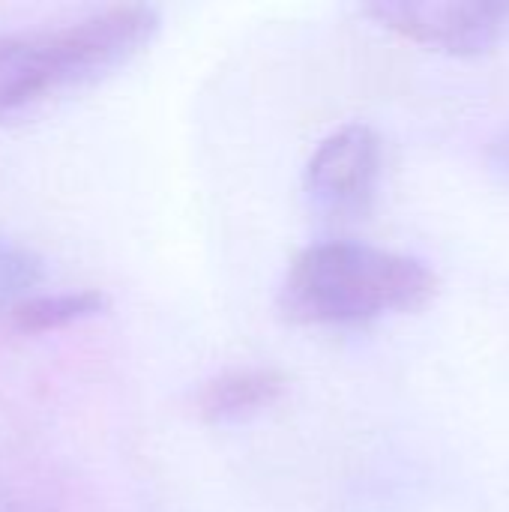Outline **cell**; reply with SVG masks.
I'll return each mask as SVG.
<instances>
[{
    "instance_id": "cell-7",
    "label": "cell",
    "mask_w": 509,
    "mask_h": 512,
    "mask_svg": "<svg viewBox=\"0 0 509 512\" xmlns=\"http://www.w3.org/2000/svg\"><path fill=\"white\" fill-rule=\"evenodd\" d=\"M45 279V261L30 246L0 237V312L33 297Z\"/></svg>"
},
{
    "instance_id": "cell-1",
    "label": "cell",
    "mask_w": 509,
    "mask_h": 512,
    "mask_svg": "<svg viewBox=\"0 0 509 512\" xmlns=\"http://www.w3.org/2000/svg\"><path fill=\"white\" fill-rule=\"evenodd\" d=\"M435 294L438 276L420 258L357 240H324L288 264L279 312L294 324L348 327L417 312Z\"/></svg>"
},
{
    "instance_id": "cell-4",
    "label": "cell",
    "mask_w": 509,
    "mask_h": 512,
    "mask_svg": "<svg viewBox=\"0 0 509 512\" xmlns=\"http://www.w3.org/2000/svg\"><path fill=\"white\" fill-rule=\"evenodd\" d=\"M381 165V135L369 123H345L309 156L303 174L306 198L327 219H360L375 204Z\"/></svg>"
},
{
    "instance_id": "cell-6",
    "label": "cell",
    "mask_w": 509,
    "mask_h": 512,
    "mask_svg": "<svg viewBox=\"0 0 509 512\" xmlns=\"http://www.w3.org/2000/svg\"><path fill=\"white\" fill-rule=\"evenodd\" d=\"M111 300L99 288H81V291H60V294H33L9 309V321L18 333L39 336L54 333L81 321H90L102 312H108Z\"/></svg>"
},
{
    "instance_id": "cell-3",
    "label": "cell",
    "mask_w": 509,
    "mask_h": 512,
    "mask_svg": "<svg viewBox=\"0 0 509 512\" xmlns=\"http://www.w3.org/2000/svg\"><path fill=\"white\" fill-rule=\"evenodd\" d=\"M381 27L447 54H486L509 36V3L501 0H381L363 6Z\"/></svg>"
},
{
    "instance_id": "cell-5",
    "label": "cell",
    "mask_w": 509,
    "mask_h": 512,
    "mask_svg": "<svg viewBox=\"0 0 509 512\" xmlns=\"http://www.w3.org/2000/svg\"><path fill=\"white\" fill-rule=\"evenodd\" d=\"M288 393V378L276 369L249 366V369H228L210 378L198 399V417L213 426H234L270 411Z\"/></svg>"
},
{
    "instance_id": "cell-2",
    "label": "cell",
    "mask_w": 509,
    "mask_h": 512,
    "mask_svg": "<svg viewBox=\"0 0 509 512\" xmlns=\"http://www.w3.org/2000/svg\"><path fill=\"white\" fill-rule=\"evenodd\" d=\"M159 27L156 6L120 3L63 27L0 33V117H15L57 90L111 75L135 60Z\"/></svg>"
},
{
    "instance_id": "cell-9",
    "label": "cell",
    "mask_w": 509,
    "mask_h": 512,
    "mask_svg": "<svg viewBox=\"0 0 509 512\" xmlns=\"http://www.w3.org/2000/svg\"><path fill=\"white\" fill-rule=\"evenodd\" d=\"M0 512H57L39 501L21 498V495H0Z\"/></svg>"
},
{
    "instance_id": "cell-8",
    "label": "cell",
    "mask_w": 509,
    "mask_h": 512,
    "mask_svg": "<svg viewBox=\"0 0 509 512\" xmlns=\"http://www.w3.org/2000/svg\"><path fill=\"white\" fill-rule=\"evenodd\" d=\"M486 165H489L495 180H501V183L509 186V123L492 138L489 153H486Z\"/></svg>"
}]
</instances>
